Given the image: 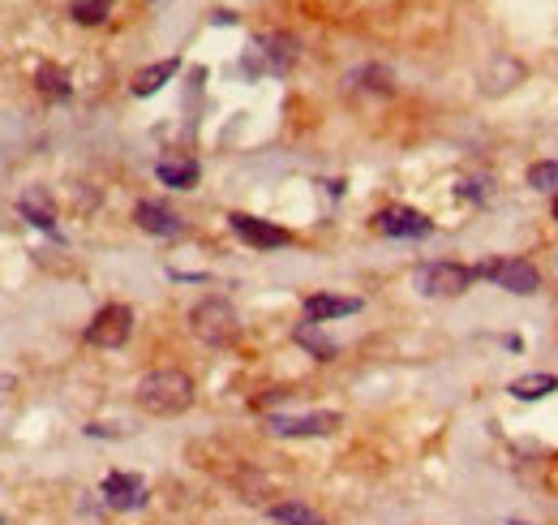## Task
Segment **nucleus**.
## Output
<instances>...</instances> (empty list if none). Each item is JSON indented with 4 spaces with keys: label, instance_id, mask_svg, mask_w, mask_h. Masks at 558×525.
<instances>
[{
    "label": "nucleus",
    "instance_id": "f257e3e1",
    "mask_svg": "<svg viewBox=\"0 0 558 525\" xmlns=\"http://www.w3.org/2000/svg\"><path fill=\"white\" fill-rule=\"evenodd\" d=\"M133 400H138V409L151 413V418H177V413H185V409L194 405V380H190L185 371H172V367L151 371V375L138 380Z\"/></svg>",
    "mask_w": 558,
    "mask_h": 525
},
{
    "label": "nucleus",
    "instance_id": "f03ea898",
    "mask_svg": "<svg viewBox=\"0 0 558 525\" xmlns=\"http://www.w3.org/2000/svg\"><path fill=\"white\" fill-rule=\"evenodd\" d=\"M297 56H301V43H297L293 35H280V30H271V35H258V39L245 48V61H241V69H245L249 78L288 74V69L297 65Z\"/></svg>",
    "mask_w": 558,
    "mask_h": 525
},
{
    "label": "nucleus",
    "instance_id": "7ed1b4c3",
    "mask_svg": "<svg viewBox=\"0 0 558 525\" xmlns=\"http://www.w3.org/2000/svg\"><path fill=\"white\" fill-rule=\"evenodd\" d=\"M190 332L211 349H228L241 336V319L223 297H207V302H198L190 310Z\"/></svg>",
    "mask_w": 558,
    "mask_h": 525
},
{
    "label": "nucleus",
    "instance_id": "20e7f679",
    "mask_svg": "<svg viewBox=\"0 0 558 525\" xmlns=\"http://www.w3.org/2000/svg\"><path fill=\"white\" fill-rule=\"evenodd\" d=\"M477 280V267H464V262H426L417 267V293L426 297H459L468 293Z\"/></svg>",
    "mask_w": 558,
    "mask_h": 525
},
{
    "label": "nucleus",
    "instance_id": "39448f33",
    "mask_svg": "<svg viewBox=\"0 0 558 525\" xmlns=\"http://www.w3.org/2000/svg\"><path fill=\"white\" fill-rule=\"evenodd\" d=\"M339 413L332 409H314V413H267V431L271 435H288V439H314V435H332L339 431Z\"/></svg>",
    "mask_w": 558,
    "mask_h": 525
},
{
    "label": "nucleus",
    "instance_id": "423d86ee",
    "mask_svg": "<svg viewBox=\"0 0 558 525\" xmlns=\"http://www.w3.org/2000/svg\"><path fill=\"white\" fill-rule=\"evenodd\" d=\"M129 336H133V310L120 302L104 306L87 328V345H95V349H120Z\"/></svg>",
    "mask_w": 558,
    "mask_h": 525
},
{
    "label": "nucleus",
    "instance_id": "0eeeda50",
    "mask_svg": "<svg viewBox=\"0 0 558 525\" xmlns=\"http://www.w3.org/2000/svg\"><path fill=\"white\" fill-rule=\"evenodd\" d=\"M477 276H490L498 289H507V293H516V297H529V293H537V289H542V271H537L529 259L485 262V267H477Z\"/></svg>",
    "mask_w": 558,
    "mask_h": 525
},
{
    "label": "nucleus",
    "instance_id": "6e6552de",
    "mask_svg": "<svg viewBox=\"0 0 558 525\" xmlns=\"http://www.w3.org/2000/svg\"><path fill=\"white\" fill-rule=\"evenodd\" d=\"M374 229H378L382 238L421 242V238H430V233H434V220H430V216H421V212H413V207H387V212H378V216H374Z\"/></svg>",
    "mask_w": 558,
    "mask_h": 525
},
{
    "label": "nucleus",
    "instance_id": "1a4fd4ad",
    "mask_svg": "<svg viewBox=\"0 0 558 525\" xmlns=\"http://www.w3.org/2000/svg\"><path fill=\"white\" fill-rule=\"evenodd\" d=\"M228 225H232V233H236L245 246H254V251H280V246L293 242L288 229H280V225H271V220H258V216H245V212H232Z\"/></svg>",
    "mask_w": 558,
    "mask_h": 525
},
{
    "label": "nucleus",
    "instance_id": "9d476101",
    "mask_svg": "<svg viewBox=\"0 0 558 525\" xmlns=\"http://www.w3.org/2000/svg\"><path fill=\"white\" fill-rule=\"evenodd\" d=\"M100 496H104V504L116 509V513H138L151 500L146 483L138 474H125V470H112L108 478H104V487H100Z\"/></svg>",
    "mask_w": 558,
    "mask_h": 525
},
{
    "label": "nucleus",
    "instance_id": "9b49d317",
    "mask_svg": "<svg viewBox=\"0 0 558 525\" xmlns=\"http://www.w3.org/2000/svg\"><path fill=\"white\" fill-rule=\"evenodd\" d=\"M133 220H138V229L151 233V238H181V233H185V220H181L172 207L155 203V199H142V203L133 207Z\"/></svg>",
    "mask_w": 558,
    "mask_h": 525
},
{
    "label": "nucleus",
    "instance_id": "f8f14e48",
    "mask_svg": "<svg viewBox=\"0 0 558 525\" xmlns=\"http://www.w3.org/2000/svg\"><path fill=\"white\" fill-rule=\"evenodd\" d=\"M17 216L26 225L43 229V233H56V203H52V194L43 185H30V190L17 194Z\"/></svg>",
    "mask_w": 558,
    "mask_h": 525
},
{
    "label": "nucleus",
    "instance_id": "ddd939ff",
    "mask_svg": "<svg viewBox=\"0 0 558 525\" xmlns=\"http://www.w3.org/2000/svg\"><path fill=\"white\" fill-rule=\"evenodd\" d=\"M155 177H159V185H168V190H194L198 177H203V168H198V159H190V155H164V159L155 164Z\"/></svg>",
    "mask_w": 558,
    "mask_h": 525
},
{
    "label": "nucleus",
    "instance_id": "4468645a",
    "mask_svg": "<svg viewBox=\"0 0 558 525\" xmlns=\"http://www.w3.org/2000/svg\"><path fill=\"white\" fill-rule=\"evenodd\" d=\"M361 310V297H335V293H310L306 297V319L310 323H332L343 315H356Z\"/></svg>",
    "mask_w": 558,
    "mask_h": 525
},
{
    "label": "nucleus",
    "instance_id": "2eb2a0df",
    "mask_svg": "<svg viewBox=\"0 0 558 525\" xmlns=\"http://www.w3.org/2000/svg\"><path fill=\"white\" fill-rule=\"evenodd\" d=\"M177 69H181V61H177V56H168V61H155V65H146V69H142V74L133 78V95H138V100L155 95V91H159V87H164V82H168V78H172Z\"/></svg>",
    "mask_w": 558,
    "mask_h": 525
},
{
    "label": "nucleus",
    "instance_id": "dca6fc26",
    "mask_svg": "<svg viewBox=\"0 0 558 525\" xmlns=\"http://www.w3.org/2000/svg\"><path fill=\"white\" fill-rule=\"evenodd\" d=\"M293 341H297L301 349H310L319 362H332V358H335V341L323 332V323H310V319H306V323H297Z\"/></svg>",
    "mask_w": 558,
    "mask_h": 525
},
{
    "label": "nucleus",
    "instance_id": "f3484780",
    "mask_svg": "<svg viewBox=\"0 0 558 525\" xmlns=\"http://www.w3.org/2000/svg\"><path fill=\"white\" fill-rule=\"evenodd\" d=\"M35 87H39L48 100H56V104H65V100L74 95V82H69V74H65L61 65H43V69L35 74Z\"/></svg>",
    "mask_w": 558,
    "mask_h": 525
},
{
    "label": "nucleus",
    "instance_id": "a211bd4d",
    "mask_svg": "<svg viewBox=\"0 0 558 525\" xmlns=\"http://www.w3.org/2000/svg\"><path fill=\"white\" fill-rule=\"evenodd\" d=\"M507 393L516 396V400H542V396L558 393V375H542V371L520 375V380H511V388H507Z\"/></svg>",
    "mask_w": 558,
    "mask_h": 525
},
{
    "label": "nucleus",
    "instance_id": "6ab92c4d",
    "mask_svg": "<svg viewBox=\"0 0 558 525\" xmlns=\"http://www.w3.org/2000/svg\"><path fill=\"white\" fill-rule=\"evenodd\" d=\"M271 522L275 525H327L310 504L301 500H284V504H271Z\"/></svg>",
    "mask_w": 558,
    "mask_h": 525
},
{
    "label": "nucleus",
    "instance_id": "aec40b11",
    "mask_svg": "<svg viewBox=\"0 0 558 525\" xmlns=\"http://www.w3.org/2000/svg\"><path fill=\"white\" fill-rule=\"evenodd\" d=\"M348 82L352 87H369V91H391V74L387 69H378V65H369V69H356V74H348Z\"/></svg>",
    "mask_w": 558,
    "mask_h": 525
},
{
    "label": "nucleus",
    "instance_id": "412c9836",
    "mask_svg": "<svg viewBox=\"0 0 558 525\" xmlns=\"http://www.w3.org/2000/svg\"><path fill=\"white\" fill-rule=\"evenodd\" d=\"M108 4L112 0H78L69 13H74V22H82V26H100V22L108 17Z\"/></svg>",
    "mask_w": 558,
    "mask_h": 525
},
{
    "label": "nucleus",
    "instance_id": "4be33fe9",
    "mask_svg": "<svg viewBox=\"0 0 558 525\" xmlns=\"http://www.w3.org/2000/svg\"><path fill=\"white\" fill-rule=\"evenodd\" d=\"M529 185L533 190H558V159H542L529 168Z\"/></svg>",
    "mask_w": 558,
    "mask_h": 525
},
{
    "label": "nucleus",
    "instance_id": "5701e85b",
    "mask_svg": "<svg viewBox=\"0 0 558 525\" xmlns=\"http://www.w3.org/2000/svg\"><path fill=\"white\" fill-rule=\"evenodd\" d=\"M481 185H485V177H472V181H464V185H459V194H468V199H481V194H485Z\"/></svg>",
    "mask_w": 558,
    "mask_h": 525
},
{
    "label": "nucleus",
    "instance_id": "b1692460",
    "mask_svg": "<svg viewBox=\"0 0 558 525\" xmlns=\"http://www.w3.org/2000/svg\"><path fill=\"white\" fill-rule=\"evenodd\" d=\"M507 525H529V522H507Z\"/></svg>",
    "mask_w": 558,
    "mask_h": 525
},
{
    "label": "nucleus",
    "instance_id": "393cba45",
    "mask_svg": "<svg viewBox=\"0 0 558 525\" xmlns=\"http://www.w3.org/2000/svg\"><path fill=\"white\" fill-rule=\"evenodd\" d=\"M555 220H558V199H555Z\"/></svg>",
    "mask_w": 558,
    "mask_h": 525
},
{
    "label": "nucleus",
    "instance_id": "a878e982",
    "mask_svg": "<svg viewBox=\"0 0 558 525\" xmlns=\"http://www.w3.org/2000/svg\"><path fill=\"white\" fill-rule=\"evenodd\" d=\"M0 525H4V517H0Z\"/></svg>",
    "mask_w": 558,
    "mask_h": 525
}]
</instances>
